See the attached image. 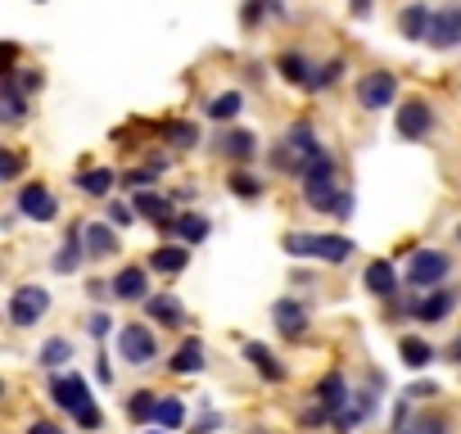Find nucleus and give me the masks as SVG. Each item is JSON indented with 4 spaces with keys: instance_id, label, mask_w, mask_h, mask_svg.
<instances>
[{
    "instance_id": "cd10ccee",
    "label": "nucleus",
    "mask_w": 461,
    "mask_h": 434,
    "mask_svg": "<svg viewBox=\"0 0 461 434\" xmlns=\"http://www.w3.org/2000/svg\"><path fill=\"white\" fill-rule=\"evenodd\" d=\"M158 393H149V389H136L131 393V402H127V416L136 420V425H149V420H158Z\"/></svg>"
},
{
    "instance_id": "a19ab883",
    "label": "nucleus",
    "mask_w": 461,
    "mask_h": 434,
    "mask_svg": "<svg viewBox=\"0 0 461 434\" xmlns=\"http://www.w3.org/2000/svg\"><path fill=\"white\" fill-rule=\"evenodd\" d=\"M411 434H447V425H443L438 416H420V420L411 425Z\"/></svg>"
},
{
    "instance_id": "ddd939ff",
    "label": "nucleus",
    "mask_w": 461,
    "mask_h": 434,
    "mask_svg": "<svg viewBox=\"0 0 461 434\" xmlns=\"http://www.w3.org/2000/svg\"><path fill=\"white\" fill-rule=\"evenodd\" d=\"M348 384H344V375L339 371H330V375H321V384H317V402L330 411V420H339L344 416V407H348Z\"/></svg>"
},
{
    "instance_id": "5fc2aeb1",
    "label": "nucleus",
    "mask_w": 461,
    "mask_h": 434,
    "mask_svg": "<svg viewBox=\"0 0 461 434\" xmlns=\"http://www.w3.org/2000/svg\"><path fill=\"white\" fill-rule=\"evenodd\" d=\"M145 434H167V429H145Z\"/></svg>"
},
{
    "instance_id": "2eb2a0df",
    "label": "nucleus",
    "mask_w": 461,
    "mask_h": 434,
    "mask_svg": "<svg viewBox=\"0 0 461 434\" xmlns=\"http://www.w3.org/2000/svg\"><path fill=\"white\" fill-rule=\"evenodd\" d=\"M272 321H276L281 335H294V339L308 330V312H303V303H294V299H276V303H272Z\"/></svg>"
},
{
    "instance_id": "9b49d317",
    "label": "nucleus",
    "mask_w": 461,
    "mask_h": 434,
    "mask_svg": "<svg viewBox=\"0 0 461 434\" xmlns=\"http://www.w3.org/2000/svg\"><path fill=\"white\" fill-rule=\"evenodd\" d=\"M50 393H55V402L64 407V411H86V407H95L91 402V389H86V380L82 375H55L50 380Z\"/></svg>"
},
{
    "instance_id": "1a4fd4ad",
    "label": "nucleus",
    "mask_w": 461,
    "mask_h": 434,
    "mask_svg": "<svg viewBox=\"0 0 461 434\" xmlns=\"http://www.w3.org/2000/svg\"><path fill=\"white\" fill-rule=\"evenodd\" d=\"M19 212L32 217V222H50V217H59V199L41 185V181H28L19 190Z\"/></svg>"
},
{
    "instance_id": "4468645a",
    "label": "nucleus",
    "mask_w": 461,
    "mask_h": 434,
    "mask_svg": "<svg viewBox=\"0 0 461 434\" xmlns=\"http://www.w3.org/2000/svg\"><path fill=\"white\" fill-rule=\"evenodd\" d=\"M145 290H149L145 267H122V272L113 276V299H122V303H140V299H149Z\"/></svg>"
},
{
    "instance_id": "6ab92c4d",
    "label": "nucleus",
    "mask_w": 461,
    "mask_h": 434,
    "mask_svg": "<svg viewBox=\"0 0 461 434\" xmlns=\"http://www.w3.org/2000/svg\"><path fill=\"white\" fill-rule=\"evenodd\" d=\"M145 317L158 321V326H181V321H185V308H181V299H172V294H149V299H145Z\"/></svg>"
},
{
    "instance_id": "f257e3e1",
    "label": "nucleus",
    "mask_w": 461,
    "mask_h": 434,
    "mask_svg": "<svg viewBox=\"0 0 461 434\" xmlns=\"http://www.w3.org/2000/svg\"><path fill=\"white\" fill-rule=\"evenodd\" d=\"M353 240L348 236H308V231H290L285 236V254L290 258H321V263H348L353 258Z\"/></svg>"
},
{
    "instance_id": "864d4df0",
    "label": "nucleus",
    "mask_w": 461,
    "mask_h": 434,
    "mask_svg": "<svg viewBox=\"0 0 461 434\" xmlns=\"http://www.w3.org/2000/svg\"><path fill=\"white\" fill-rule=\"evenodd\" d=\"M447 357H452V362H456V366H461V335H456V339H452V344H447Z\"/></svg>"
},
{
    "instance_id": "603ef678",
    "label": "nucleus",
    "mask_w": 461,
    "mask_h": 434,
    "mask_svg": "<svg viewBox=\"0 0 461 434\" xmlns=\"http://www.w3.org/2000/svg\"><path fill=\"white\" fill-rule=\"evenodd\" d=\"M28 434H59V425H55V420H37Z\"/></svg>"
},
{
    "instance_id": "f704fd0d",
    "label": "nucleus",
    "mask_w": 461,
    "mask_h": 434,
    "mask_svg": "<svg viewBox=\"0 0 461 434\" xmlns=\"http://www.w3.org/2000/svg\"><path fill=\"white\" fill-rule=\"evenodd\" d=\"M339 73H344V59H330V64H321V68L312 73L308 91H326V86H335V82H339Z\"/></svg>"
},
{
    "instance_id": "37998d69",
    "label": "nucleus",
    "mask_w": 461,
    "mask_h": 434,
    "mask_svg": "<svg viewBox=\"0 0 461 434\" xmlns=\"http://www.w3.org/2000/svg\"><path fill=\"white\" fill-rule=\"evenodd\" d=\"M154 172H158V167H136V172H131L127 181H131L136 190H149V185H154Z\"/></svg>"
},
{
    "instance_id": "c85d7f7f",
    "label": "nucleus",
    "mask_w": 461,
    "mask_h": 434,
    "mask_svg": "<svg viewBox=\"0 0 461 434\" xmlns=\"http://www.w3.org/2000/svg\"><path fill=\"white\" fill-rule=\"evenodd\" d=\"M240 109H245V95L240 91H221V95L208 100V118H217V122H230Z\"/></svg>"
},
{
    "instance_id": "f03ea898",
    "label": "nucleus",
    "mask_w": 461,
    "mask_h": 434,
    "mask_svg": "<svg viewBox=\"0 0 461 434\" xmlns=\"http://www.w3.org/2000/svg\"><path fill=\"white\" fill-rule=\"evenodd\" d=\"M281 145H285V149L276 154V167H290V172H299V176H308V167L326 154L321 140H317V131H312L308 122H294V127L285 131Z\"/></svg>"
},
{
    "instance_id": "79ce46f5",
    "label": "nucleus",
    "mask_w": 461,
    "mask_h": 434,
    "mask_svg": "<svg viewBox=\"0 0 461 434\" xmlns=\"http://www.w3.org/2000/svg\"><path fill=\"white\" fill-rule=\"evenodd\" d=\"M434 393H438V384H429V380H420V384L402 389V398H407V402H416V398H434Z\"/></svg>"
},
{
    "instance_id": "c03bdc74",
    "label": "nucleus",
    "mask_w": 461,
    "mask_h": 434,
    "mask_svg": "<svg viewBox=\"0 0 461 434\" xmlns=\"http://www.w3.org/2000/svg\"><path fill=\"white\" fill-rule=\"evenodd\" d=\"M73 420H77L82 429H100V407H86V411H77Z\"/></svg>"
},
{
    "instance_id": "b1692460",
    "label": "nucleus",
    "mask_w": 461,
    "mask_h": 434,
    "mask_svg": "<svg viewBox=\"0 0 461 434\" xmlns=\"http://www.w3.org/2000/svg\"><path fill=\"white\" fill-rule=\"evenodd\" d=\"M109 254H118V236L104 222H91L86 227V258H109Z\"/></svg>"
},
{
    "instance_id": "09e8293b",
    "label": "nucleus",
    "mask_w": 461,
    "mask_h": 434,
    "mask_svg": "<svg viewBox=\"0 0 461 434\" xmlns=\"http://www.w3.org/2000/svg\"><path fill=\"white\" fill-rule=\"evenodd\" d=\"M217 425H221V416H217V411H203V420L194 425V434H208V429H217Z\"/></svg>"
},
{
    "instance_id": "ea45409f",
    "label": "nucleus",
    "mask_w": 461,
    "mask_h": 434,
    "mask_svg": "<svg viewBox=\"0 0 461 434\" xmlns=\"http://www.w3.org/2000/svg\"><path fill=\"white\" fill-rule=\"evenodd\" d=\"M109 217H113V227H131V222H136V208H127V203H109Z\"/></svg>"
},
{
    "instance_id": "de8ad7c7",
    "label": "nucleus",
    "mask_w": 461,
    "mask_h": 434,
    "mask_svg": "<svg viewBox=\"0 0 461 434\" xmlns=\"http://www.w3.org/2000/svg\"><path fill=\"white\" fill-rule=\"evenodd\" d=\"M109 326H113V321H109V317H104V312H95V317H91V326H86V330H91V335H95V339H104V330H109Z\"/></svg>"
},
{
    "instance_id": "aec40b11",
    "label": "nucleus",
    "mask_w": 461,
    "mask_h": 434,
    "mask_svg": "<svg viewBox=\"0 0 461 434\" xmlns=\"http://www.w3.org/2000/svg\"><path fill=\"white\" fill-rule=\"evenodd\" d=\"M82 258H86V231H82V227H73V231H68V240H64V249H59V258H55V272H59V276H68V272H77V267H82Z\"/></svg>"
},
{
    "instance_id": "dca6fc26",
    "label": "nucleus",
    "mask_w": 461,
    "mask_h": 434,
    "mask_svg": "<svg viewBox=\"0 0 461 434\" xmlns=\"http://www.w3.org/2000/svg\"><path fill=\"white\" fill-rule=\"evenodd\" d=\"M217 154L236 158V163H249V158L258 154V136H254V131H221V136H217Z\"/></svg>"
},
{
    "instance_id": "c756f323",
    "label": "nucleus",
    "mask_w": 461,
    "mask_h": 434,
    "mask_svg": "<svg viewBox=\"0 0 461 434\" xmlns=\"http://www.w3.org/2000/svg\"><path fill=\"white\" fill-rule=\"evenodd\" d=\"M276 68H281V77H285V82H294V86H303V91H308V82H312V73H317V68H308V59H303V55H281V59H276Z\"/></svg>"
},
{
    "instance_id": "a211bd4d",
    "label": "nucleus",
    "mask_w": 461,
    "mask_h": 434,
    "mask_svg": "<svg viewBox=\"0 0 461 434\" xmlns=\"http://www.w3.org/2000/svg\"><path fill=\"white\" fill-rule=\"evenodd\" d=\"M245 362H254V371H258L267 384H281V380L290 375V371L276 362V353H272L267 344H245Z\"/></svg>"
},
{
    "instance_id": "6e6552de",
    "label": "nucleus",
    "mask_w": 461,
    "mask_h": 434,
    "mask_svg": "<svg viewBox=\"0 0 461 434\" xmlns=\"http://www.w3.org/2000/svg\"><path fill=\"white\" fill-rule=\"evenodd\" d=\"M434 131V109L425 100H407L398 104V136L402 140H425Z\"/></svg>"
},
{
    "instance_id": "412c9836",
    "label": "nucleus",
    "mask_w": 461,
    "mask_h": 434,
    "mask_svg": "<svg viewBox=\"0 0 461 434\" xmlns=\"http://www.w3.org/2000/svg\"><path fill=\"white\" fill-rule=\"evenodd\" d=\"M366 290L380 294V299H389V294L398 290V272H393V263H384V258L366 263Z\"/></svg>"
},
{
    "instance_id": "4be33fe9",
    "label": "nucleus",
    "mask_w": 461,
    "mask_h": 434,
    "mask_svg": "<svg viewBox=\"0 0 461 434\" xmlns=\"http://www.w3.org/2000/svg\"><path fill=\"white\" fill-rule=\"evenodd\" d=\"M429 19H434V10H425L420 0H416V5H407V10L398 14V28H402L411 41H425V37H429Z\"/></svg>"
},
{
    "instance_id": "58836bf2",
    "label": "nucleus",
    "mask_w": 461,
    "mask_h": 434,
    "mask_svg": "<svg viewBox=\"0 0 461 434\" xmlns=\"http://www.w3.org/2000/svg\"><path fill=\"white\" fill-rule=\"evenodd\" d=\"M19 167H23V158H19V154H10V149L0 154V181H14V176H19Z\"/></svg>"
},
{
    "instance_id": "bb28decb",
    "label": "nucleus",
    "mask_w": 461,
    "mask_h": 434,
    "mask_svg": "<svg viewBox=\"0 0 461 434\" xmlns=\"http://www.w3.org/2000/svg\"><path fill=\"white\" fill-rule=\"evenodd\" d=\"M398 353H402V366H411V371H420V366L434 362V348L425 339H416V335H402L398 339Z\"/></svg>"
},
{
    "instance_id": "f3484780",
    "label": "nucleus",
    "mask_w": 461,
    "mask_h": 434,
    "mask_svg": "<svg viewBox=\"0 0 461 434\" xmlns=\"http://www.w3.org/2000/svg\"><path fill=\"white\" fill-rule=\"evenodd\" d=\"M452 308H456V290H443V285H438V290H429L425 299H416V312H411V317H420V321H443Z\"/></svg>"
},
{
    "instance_id": "6e6d98bb",
    "label": "nucleus",
    "mask_w": 461,
    "mask_h": 434,
    "mask_svg": "<svg viewBox=\"0 0 461 434\" xmlns=\"http://www.w3.org/2000/svg\"><path fill=\"white\" fill-rule=\"evenodd\" d=\"M393 434H411V429H393Z\"/></svg>"
},
{
    "instance_id": "4c0bfd02",
    "label": "nucleus",
    "mask_w": 461,
    "mask_h": 434,
    "mask_svg": "<svg viewBox=\"0 0 461 434\" xmlns=\"http://www.w3.org/2000/svg\"><path fill=\"white\" fill-rule=\"evenodd\" d=\"M167 140H172L176 149H190V145L199 140V131H194V122H172V127H167Z\"/></svg>"
},
{
    "instance_id": "a878e982",
    "label": "nucleus",
    "mask_w": 461,
    "mask_h": 434,
    "mask_svg": "<svg viewBox=\"0 0 461 434\" xmlns=\"http://www.w3.org/2000/svg\"><path fill=\"white\" fill-rule=\"evenodd\" d=\"M77 185H82V194H91V199H109V190L118 185V176H113L109 167H91V172L77 176Z\"/></svg>"
},
{
    "instance_id": "c9c22d12",
    "label": "nucleus",
    "mask_w": 461,
    "mask_h": 434,
    "mask_svg": "<svg viewBox=\"0 0 461 434\" xmlns=\"http://www.w3.org/2000/svg\"><path fill=\"white\" fill-rule=\"evenodd\" d=\"M5 86H14V91L32 95V91H41V73H37V68H14V73L5 77Z\"/></svg>"
},
{
    "instance_id": "72a5a7b5",
    "label": "nucleus",
    "mask_w": 461,
    "mask_h": 434,
    "mask_svg": "<svg viewBox=\"0 0 461 434\" xmlns=\"http://www.w3.org/2000/svg\"><path fill=\"white\" fill-rule=\"evenodd\" d=\"M185 425V402L181 398H163L158 402V429H181Z\"/></svg>"
},
{
    "instance_id": "e433bc0d",
    "label": "nucleus",
    "mask_w": 461,
    "mask_h": 434,
    "mask_svg": "<svg viewBox=\"0 0 461 434\" xmlns=\"http://www.w3.org/2000/svg\"><path fill=\"white\" fill-rule=\"evenodd\" d=\"M230 194H240V199H258V194H263V181H258V176H249V172H236V176H230Z\"/></svg>"
},
{
    "instance_id": "39448f33",
    "label": "nucleus",
    "mask_w": 461,
    "mask_h": 434,
    "mask_svg": "<svg viewBox=\"0 0 461 434\" xmlns=\"http://www.w3.org/2000/svg\"><path fill=\"white\" fill-rule=\"evenodd\" d=\"M393 100H398V77L393 73H366L362 82H357V104L366 109V113H384V109H393Z\"/></svg>"
},
{
    "instance_id": "a18cd8bd",
    "label": "nucleus",
    "mask_w": 461,
    "mask_h": 434,
    "mask_svg": "<svg viewBox=\"0 0 461 434\" xmlns=\"http://www.w3.org/2000/svg\"><path fill=\"white\" fill-rule=\"evenodd\" d=\"M263 10H267V0H249L245 14H240V19H245V28H249V23H258V19H263Z\"/></svg>"
},
{
    "instance_id": "7ed1b4c3",
    "label": "nucleus",
    "mask_w": 461,
    "mask_h": 434,
    "mask_svg": "<svg viewBox=\"0 0 461 434\" xmlns=\"http://www.w3.org/2000/svg\"><path fill=\"white\" fill-rule=\"evenodd\" d=\"M303 199H308V208H317V212H335L339 181H335V158H330V154H321V158L308 167V176H303Z\"/></svg>"
},
{
    "instance_id": "3c124183",
    "label": "nucleus",
    "mask_w": 461,
    "mask_h": 434,
    "mask_svg": "<svg viewBox=\"0 0 461 434\" xmlns=\"http://www.w3.org/2000/svg\"><path fill=\"white\" fill-rule=\"evenodd\" d=\"M348 14L353 19H366L371 14V0H348Z\"/></svg>"
},
{
    "instance_id": "2f4dec72",
    "label": "nucleus",
    "mask_w": 461,
    "mask_h": 434,
    "mask_svg": "<svg viewBox=\"0 0 461 434\" xmlns=\"http://www.w3.org/2000/svg\"><path fill=\"white\" fill-rule=\"evenodd\" d=\"M0 118H5V122H23L28 118V95L5 86V95H0Z\"/></svg>"
},
{
    "instance_id": "393cba45",
    "label": "nucleus",
    "mask_w": 461,
    "mask_h": 434,
    "mask_svg": "<svg viewBox=\"0 0 461 434\" xmlns=\"http://www.w3.org/2000/svg\"><path fill=\"white\" fill-rule=\"evenodd\" d=\"M176 375H194V371H203V344L199 339H185L176 353H172V362H167Z\"/></svg>"
},
{
    "instance_id": "423d86ee",
    "label": "nucleus",
    "mask_w": 461,
    "mask_h": 434,
    "mask_svg": "<svg viewBox=\"0 0 461 434\" xmlns=\"http://www.w3.org/2000/svg\"><path fill=\"white\" fill-rule=\"evenodd\" d=\"M447 272H452V258L438 254V249H411V258H407V281L411 285L434 290V285H443Z\"/></svg>"
},
{
    "instance_id": "5701e85b",
    "label": "nucleus",
    "mask_w": 461,
    "mask_h": 434,
    "mask_svg": "<svg viewBox=\"0 0 461 434\" xmlns=\"http://www.w3.org/2000/svg\"><path fill=\"white\" fill-rule=\"evenodd\" d=\"M185 263H190L185 245H163V249H154V254H149V267H154V272H163V276L185 272Z\"/></svg>"
},
{
    "instance_id": "7c9ffc66",
    "label": "nucleus",
    "mask_w": 461,
    "mask_h": 434,
    "mask_svg": "<svg viewBox=\"0 0 461 434\" xmlns=\"http://www.w3.org/2000/svg\"><path fill=\"white\" fill-rule=\"evenodd\" d=\"M176 236H181V245H199V240H208V217H199V212H181V217H176Z\"/></svg>"
},
{
    "instance_id": "0eeeda50",
    "label": "nucleus",
    "mask_w": 461,
    "mask_h": 434,
    "mask_svg": "<svg viewBox=\"0 0 461 434\" xmlns=\"http://www.w3.org/2000/svg\"><path fill=\"white\" fill-rule=\"evenodd\" d=\"M118 353H122V362H131V366H149V362L158 357V344H154V335H149L145 326H122V330H118Z\"/></svg>"
},
{
    "instance_id": "473e14b6",
    "label": "nucleus",
    "mask_w": 461,
    "mask_h": 434,
    "mask_svg": "<svg viewBox=\"0 0 461 434\" xmlns=\"http://www.w3.org/2000/svg\"><path fill=\"white\" fill-rule=\"evenodd\" d=\"M41 366H64V362H73V344L68 339H46V348H41V357H37Z\"/></svg>"
},
{
    "instance_id": "20e7f679",
    "label": "nucleus",
    "mask_w": 461,
    "mask_h": 434,
    "mask_svg": "<svg viewBox=\"0 0 461 434\" xmlns=\"http://www.w3.org/2000/svg\"><path fill=\"white\" fill-rule=\"evenodd\" d=\"M46 312H50V290H41V285H19V290L10 294V326L28 330V326H37Z\"/></svg>"
},
{
    "instance_id": "8fccbe9b",
    "label": "nucleus",
    "mask_w": 461,
    "mask_h": 434,
    "mask_svg": "<svg viewBox=\"0 0 461 434\" xmlns=\"http://www.w3.org/2000/svg\"><path fill=\"white\" fill-rule=\"evenodd\" d=\"M95 380H100V384H113V366H109V357H100V366H95Z\"/></svg>"
},
{
    "instance_id": "4d7b16f0",
    "label": "nucleus",
    "mask_w": 461,
    "mask_h": 434,
    "mask_svg": "<svg viewBox=\"0 0 461 434\" xmlns=\"http://www.w3.org/2000/svg\"><path fill=\"white\" fill-rule=\"evenodd\" d=\"M456 236H461V231H456Z\"/></svg>"
},
{
    "instance_id": "49530a36",
    "label": "nucleus",
    "mask_w": 461,
    "mask_h": 434,
    "mask_svg": "<svg viewBox=\"0 0 461 434\" xmlns=\"http://www.w3.org/2000/svg\"><path fill=\"white\" fill-rule=\"evenodd\" d=\"M335 217H353V194H348V190H339V199H335Z\"/></svg>"
},
{
    "instance_id": "f8f14e48",
    "label": "nucleus",
    "mask_w": 461,
    "mask_h": 434,
    "mask_svg": "<svg viewBox=\"0 0 461 434\" xmlns=\"http://www.w3.org/2000/svg\"><path fill=\"white\" fill-rule=\"evenodd\" d=\"M136 212H140V217H149V222H154V227H163V231H176L172 199H163V194H154V190H136Z\"/></svg>"
},
{
    "instance_id": "9d476101",
    "label": "nucleus",
    "mask_w": 461,
    "mask_h": 434,
    "mask_svg": "<svg viewBox=\"0 0 461 434\" xmlns=\"http://www.w3.org/2000/svg\"><path fill=\"white\" fill-rule=\"evenodd\" d=\"M434 50H456L461 46V10L447 5V10H434L429 19V37H425Z\"/></svg>"
}]
</instances>
